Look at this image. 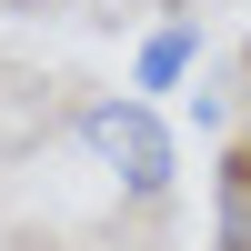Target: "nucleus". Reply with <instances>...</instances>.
<instances>
[{
	"label": "nucleus",
	"instance_id": "1",
	"mask_svg": "<svg viewBox=\"0 0 251 251\" xmlns=\"http://www.w3.org/2000/svg\"><path fill=\"white\" fill-rule=\"evenodd\" d=\"M71 141H80V151H91L131 201H161V191H171V171H181L171 121H161L151 100H80V111H71Z\"/></svg>",
	"mask_w": 251,
	"mask_h": 251
},
{
	"label": "nucleus",
	"instance_id": "2",
	"mask_svg": "<svg viewBox=\"0 0 251 251\" xmlns=\"http://www.w3.org/2000/svg\"><path fill=\"white\" fill-rule=\"evenodd\" d=\"M191 50H201V40H191V20H171V30H151V40H141L131 80H141V91H171V80L191 71Z\"/></svg>",
	"mask_w": 251,
	"mask_h": 251
},
{
	"label": "nucleus",
	"instance_id": "3",
	"mask_svg": "<svg viewBox=\"0 0 251 251\" xmlns=\"http://www.w3.org/2000/svg\"><path fill=\"white\" fill-rule=\"evenodd\" d=\"M221 251H251V161L221 171Z\"/></svg>",
	"mask_w": 251,
	"mask_h": 251
},
{
	"label": "nucleus",
	"instance_id": "4",
	"mask_svg": "<svg viewBox=\"0 0 251 251\" xmlns=\"http://www.w3.org/2000/svg\"><path fill=\"white\" fill-rule=\"evenodd\" d=\"M241 131H251V111H241Z\"/></svg>",
	"mask_w": 251,
	"mask_h": 251
}]
</instances>
